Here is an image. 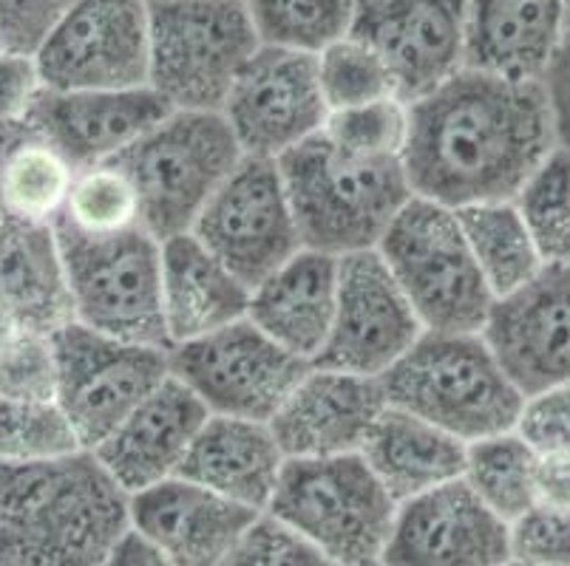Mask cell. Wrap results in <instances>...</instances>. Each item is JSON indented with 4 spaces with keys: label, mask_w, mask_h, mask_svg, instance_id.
<instances>
[{
    "label": "cell",
    "mask_w": 570,
    "mask_h": 566,
    "mask_svg": "<svg viewBox=\"0 0 570 566\" xmlns=\"http://www.w3.org/2000/svg\"><path fill=\"white\" fill-rule=\"evenodd\" d=\"M502 566H531V564H522V560H514V558H508V560H505V564H502Z\"/></svg>",
    "instance_id": "48"
},
{
    "label": "cell",
    "mask_w": 570,
    "mask_h": 566,
    "mask_svg": "<svg viewBox=\"0 0 570 566\" xmlns=\"http://www.w3.org/2000/svg\"><path fill=\"white\" fill-rule=\"evenodd\" d=\"M128 527V496L95 454L0 461V566H102Z\"/></svg>",
    "instance_id": "2"
},
{
    "label": "cell",
    "mask_w": 570,
    "mask_h": 566,
    "mask_svg": "<svg viewBox=\"0 0 570 566\" xmlns=\"http://www.w3.org/2000/svg\"><path fill=\"white\" fill-rule=\"evenodd\" d=\"M75 176V165L32 128L7 159L0 212L20 221H57L66 210Z\"/></svg>",
    "instance_id": "30"
},
{
    "label": "cell",
    "mask_w": 570,
    "mask_h": 566,
    "mask_svg": "<svg viewBox=\"0 0 570 566\" xmlns=\"http://www.w3.org/2000/svg\"><path fill=\"white\" fill-rule=\"evenodd\" d=\"M75 0H0V38L12 51L35 54Z\"/></svg>",
    "instance_id": "42"
},
{
    "label": "cell",
    "mask_w": 570,
    "mask_h": 566,
    "mask_svg": "<svg viewBox=\"0 0 570 566\" xmlns=\"http://www.w3.org/2000/svg\"><path fill=\"white\" fill-rule=\"evenodd\" d=\"M377 252L429 331H483L494 306L458 210L412 196Z\"/></svg>",
    "instance_id": "8"
},
{
    "label": "cell",
    "mask_w": 570,
    "mask_h": 566,
    "mask_svg": "<svg viewBox=\"0 0 570 566\" xmlns=\"http://www.w3.org/2000/svg\"><path fill=\"white\" fill-rule=\"evenodd\" d=\"M568 20H570V9H568Z\"/></svg>",
    "instance_id": "50"
},
{
    "label": "cell",
    "mask_w": 570,
    "mask_h": 566,
    "mask_svg": "<svg viewBox=\"0 0 570 566\" xmlns=\"http://www.w3.org/2000/svg\"><path fill=\"white\" fill-rule=\"evenodd\" d=\"M222 117L245 156L282 159L324 131L330 108L315 54L262 46L227 93Z\"/></svg>",
    "instance_id": "14"
},
{
    "label": "cell",
    "mask_w": 570,
    "mask_h": 566,
    "mask_svg": "<svg viewBox=\"0 0 570 566\" xmlns=\"http://www.w3.org/2000/svg\"><path fill=\"white\" fill-rule=\"evenodd\" d=\"M386 405L381 377L313 363L269 419V428L287 459L361 454Z\"/></svg>",
    "instance_id": "19"
},
{
    "label": "cell",
    "mask_w": 570,
    "mask_h": 566,
    "mask_svg": "<svg viewBox=\"0 0 570 566\" xmlns=\"http://www.w3.org/2000/svg\"><path fill=\"white\" fill-rule=\"evenodd\" d=\"M542 86H546L548 100H551L559 145L570 150V26L564 31L553 60L548 62L546 75H542Z\"/></svg>",
    "instance_id": "44"
},
{
    "label": "cell",
    "mask_w": 570,
    "mask_h": 566,
    "mask_svg": "<svg viewBox=\"0 0 570 566\" xmlns=\"http://www.w3.org/2000/svg\"><path fill=\"white\" fill-rule=\"evenodd\" d=\"M102 566H179L170 555H165L157 544H151L142 533L128 527Z\"/></svg>",
    "instance_id": "46"
},
{
    "label": "cell",
    "mask_w": 570,
    "mask_h": 566,
    "mask_svg": "<svg viewBox=\"0 0 570 566\" xmlns=\"http://www.w3.org/2000/svg\"><path fill=\"white\" fill-rule=\"evenodd\" d=\"M313 363L289 355L250 318L170 346V374L214 417L269 423Z\"/></svg>",
    "instance_id": "11"
},
{
    "label": "cell",
    "mask_w": 570,
    "mask_h": 566,
    "mask_svg": "<svg viewBox=\"0 0 570 566\" xmlns=\"http://www.w3.org/2000/svg\"><path fill=\"white\" fill-rule=\"evenodd\" d=\"M284 465L287 454L269 423L210 414L190 445L179 476L199 481L250 510L267 513Z\"/></svg>",
    "instance_id": "27"
},
{
    "label": "cell",
    "mask_w": 570,
    "mask_h": 566,
    "mask_svg": "<svg viewBox=\"0 0 570 566\" xmlns=\"http://www.w3.org/2000/svg\"><path fill=\"white\" fill-rule=\"evenodd\" d=\"M570 0H469L465 66L542 80L568 31Z\"/></svg>",
    "instance_id": "26"
},
{
    "label": "cell",
    "mask_w": 570,
    "mask_h": 566,
    "mask_svg": "<svg viewBox=\"0 0 570 566\" xmlns=\"http://www.w3.org/2000/svg\"><path fill=\"white\" fill-rule=\"evenodd\" d=\"M469 445L449 430L386 405L366 436L361 456L397 505L463 479Z\"/></svg>",
    "instance_id": "28"
},
{
    "label": "cell",
    "mask_w": 570,
    "mask_h": 566,
    "mask_svg": "<svg viewBox=\"0 0 570 566\" xmlns=\"http://www.w3.org/2000/svg\"><path fill=\"white\" fill-rule=\"evenodd\" d=\"M514 205L546 264H570V150L557 145L539 165Z\"/></svg>",
    "instance_id": "34"
},
{
    "label": "cell",
    "mask_w": 570,
    "mask_h": 566,
    "mask_svg": "<svg viewBox=\"0 0 570 566\" xmlns=\"http://www.w3.org/2000/svg\"><path fill=\"white\" fill-rule=\"evenodd\" d=\"M557 145L542 80L463 66L409 102L403 170L414 196L463 210L514 199Z\"/></svg>",
    "instance_id": "1"
},
{
    "label": "cell",
    "mask_w": 570,
    "mask_h": 566,
    "mask_svg": "<svg viewBox=\"0 0 570 566\" xmlns=\"http://www.w3.org/2000/svg\"><path fill=\"white\" fill-rule=\"evenodd\" d=\"M315 66L330 113L397 97L386 62L355 34L326 46L321 54H315Z\"/></svg>",
    "instance_id": "36"
},
{
    "label": "cell",
    "mask_w": 570,
    "mask_h": 566,
    "mask_svg": "<svg viewBox=\"0 0 570 566\" xmlns=\"http://www.w3.org/2000/svg\"><path fill=\"white\" fill-rule=\"evenodd\" d=\"M250 292L245 280L194 236L163 241V315L168 346L196 340L247 318Z\"/></svg>",
    "instance_id": "25"
},
{
    "label": "cell",
    "mask_w": 570,
    "mask_h": 566,
    "mask_svg": "<svg viewBox=\"0 0 570 566\" xmlns=\"http://www.w3.org/2000/svg\"><path fill=\"white\" fill-rule=\"evenodd\" d=\"M131 527L179 566H222L262 513L174 476L128 498Z\"/></svg>",
    "instance_id": "22"
},
{
    "label": "cell",
    "mask_w": 570,
    "mask_h": 566,
    "mask_svg": "<svg viewBox=\"0 0 570 566\" xmlns=\"http://www.w3.org/2000/svg\"><path fill=\"white\" fill-rule=\"evenodd\" d=\"M75 320L128 342L168 346L163 315V241L145 227L82 236L57 221Z\"/></svg>",
    "instance_id": "9"
},
{
    "label": "cell",
    "mask_w": 570,
    "mask_h": 566,
    "mask_svg": "<svg viewBox=\"0 0 570 566\" xmlns=\"http://www.w3.org/2000/svg\"><path fill=\"white\" fill-rule=\"evenodd\" d=\"M3 49H7V46H3V38H0V51H3Z\"/></svg>",
    "instance_id": "49"
},
{
    "label": "cell",
    "mask_w": 570,
    "mask_h": 566,
    "mask_svg": "<svg viewBox=\"0 0 570 566\" xmlns=\"http://www.w3.org/2000/svg\"><path fill=\"white\" fill-rule=\"evenodd\" d=\"M43 91L46 82L35 54L12 49L0 51V125L29 119Z\"/></svg>",
    "instance_id": "43"
},
{
    "label": "cell",
    "mask_w": 570,
    "mask_h": 566,
    "mask_svg": "<svg viewBox=\"0 0 570 566\" xmlns=\"http://www.w3.org/2000/svg\"><path fill=\"white\" fill-rule=\"evenodd\" d=\"M262 46L302 54H321L346 38L352 0H245Z\"/></svg>",
    "instance_id": "32"
},
{
    "label": "cell",
    "mask_w": 570,
    "mask_h": 566,
    "mask_svg": "<svg viewBox=\"0 0 570 566\" xmlns=\"http://www.w3.org/2000/svg\"><path fill=\"white\" fill-rule=\"evenodd\" d=\"M537 450L517 430L485 436L465 448L463 481L502 522H514L533 507Z\"/></svg>",
    "instance_id": "31"
},
{
    "label": "cell",
    "mask_w": 570,
    "mask_h": 566,
    "mask_svg": "<svg viewBox=\"0 0 570 566\" xmlns=\"http://www.w3.org/2000/svg\"><path fill=\"white\" fill-rule=\"evenodd\" d=\"M483 337L525 397L570 383V264L494 300Z\"/></svg>",
    "instance_id": "18"
},
{
    "label": "cell",
    "mask_w": 570,
    "mask_h": 566,
    "mask_svg": "<svg viewBox=\"0 0 570 566\" xmlns=\"http://www.w3.org/2000/svg\"><path fill=\"white\" fill-rule=\"evenodd\" d=\"M423 331L417 311L377 249L341 258L333 335L318 366L383 377Z\"/></svg>",
    "instance_id": "16"
},
{
    "label": "cell",
    "mask_w": 570,
    "mask_h": 566,
    "mask_svg": "<svg viewBox=\"0 0 570 566\" xmlns=\"http://www.w3.org/2000/svg\"><path fill=\"white\" fill-rule=\"evenodd\" d=\"M350 34L364 40L412 102L465 66L469 0H352Z\"/></svg>",
    "instance_id": "15"
},
{
    "label": "cell",
    "mask_w": 570,
    "mask_h": 566,
    "mask_svg": "<svg viewBox=\"0 0 570 566\" xmlns=\"http://www.w3.org/2000/svg\"><path fill=\"white\" fill-rule=\"evenodd\" d=\"M29 131H32V125H29V119H23V122L0 125V179H3V168H7L9 153H12V150L18 148V142ZM0 218H3V212H0Z\"/></svg>",
    "instance_id": "47"
},
{
    "label": "cell",
    "mask_w": 570,
    "mask_h": 566,
    "mask_svg": "<svg viewBox=\"0 0 570 566\" xmlns=\"http://www.w3.org/2000/svg\"><path fill=\"white\" fill-rule=\"evenodd\" d=\"M242 156L219 111H170L117 165L137 187L142 227L165 241L194 230Z\"/></svg>",
    "instance_id": "6"
},
{
    "label": "cell",
    "mask_w": 570,
    "mask_h": 566,
    "mask_svg": "<svg viewBox=\"0 0 570 566\" xmlns=\"http://www.w3.org/2000/svg\"><path fill=\"white\" fill-rule=\"evenodd\" d=\"M222 566H341L269 513L253 522Z\"/></svg>",
    "instance_id": "39"
},
{
    "label": "cell",
    "mask_w": 570,
    "mask_h": 566,
    "mask_svg": "<svg viewBox=\"0 0 570 566\" xmlns=\"http://www.w3.org/2000/svg\"><path fill=\"white\" fill-rule=\"evenodd\" d=\"M302 247L344 258L375 249L412 199L403 159L346 153L324 133L278 159Z\"/></svg>",
    "instance_id": "3"
},
{
    "label": "cell",
    "mask_w": 570,
    "mask_h": 566,
    "mask_svg": "<svg viewBox=\"0 0 570 566\" xmlns=\"http://www.w3.org/2000/svg\"><path fill=\"white\" fill-rule=\"evenodd\" d=\"M321 133L346 153L364 159H403L409 139V102L389 97L370 106L333 111Z\"/></svg>",
    "instance_id": "37"
},
{
    "label": "cell",
    "mask_w": 570,
    "mask_h": 566,
    "mask_svg": "<svg viewBox=\"0 0 570 566\" xmlns=\"http://www.w3.org/2000/svg\"><path fill=\"white\" fill-rule=\"evenodd\" d=\"M148 86L174 111H219L262 49L245 0H148Z\"/></svg>",
    "instance_id": "7"
},
{
    "label": "cell",
    "mask_w": 570,
    "mask_h": 566,
    "mask_svg": "<svg viewBox=\"0 0 570 566\" xmlns=\"http://www.w3.org/2000/svg\"><path fill=\"white\" fill-rule=\"evenodd\" d=\"M190 232L250 289L289 261L302 236L278 159L242 156Z\"/></svg>",
    "instance_id": "13"
},
{
    "label": "cell",
    "mask_w": 570,
    "mask_h": 566,
    "mask_svg": "<svg viewBox=\"0 0 570 566\" xmlns=\"http://www.w3.org/2000/svg\"><path fill=\"white\" fill-rule=\"evenodd\" d=\"M267 513L341 566L381 564L397 502L361 454L287 459Z\"/></svg>",
    "instance_id": "5"
},
{
    "label": "cell",
    "mask_w": 570,
    "mask_h": 566,
    "mask_svg": "<svg viewBox=\"0 0 570 566\" xmlns=\"http://www.w3.org/2000/svg\"><path fill=\"white\" fill-rule=\"evenodd\" d=\"M338 261L302 247L250 292L247 318L304 363H318L335 324Z\"/></svg>",
    "instance_id": "24"
},
{
    "label": "cell",
    "mask_w": 570,
    "mask_h": 566,
    "mask_svg": "<svg viewBox=\"0 0 570 566\" xmlns=\"http://www.w3.org/2000/svg\"><path fill=\"white\" fill-rule=\"evenodd\" d=\"M511 558L508 522L463 479L397 505L383 566H502Z\"/></svg>",
    "instance_id": "17"
},
{
    "label": "cell",
    "mask_w": 570,
    "mask_h": 566,
    "mask_svg": "<svg viewBox=\"0 0 570 566\" xmlns=\"http://www.w3.org/2000/svg\"><path fill=\"white\" fill-rule=\"evenodd\" d=\"M174 108L151 86L122 91H51L35 102V131L75 165V170L117 162Z\"/></svg>",
    "instance_id": "20"
},
{
    "label": "cell",
    "mask_w": 570,
    "mask_h": 566,
    "mask_svg": "<svg viewBox=\"0 0 570 566\" xmlns=\"http://www.w3.org/2000/svg\"><path fill=\"white\" fill-rule=\"evenodd\" d=\"M60 225L82 236H119L142 227L139 193L131 176L117 162L77 170Z\"/></svg>",
    "instance_id": "35"
},
{
    "label": "cell",
    "mask_w": 570,
    "mask_h": 566,
    "mask_svg": "<svg viewBox=\"0 0 570 566\" xmlns=\"http://www.w3.org/2000/svg\"><path fill=\"white\" fill-rule=\"evenodd\" d=\"M57 403L91 454L117 425L170 377V349L128 342L69 324L55 337Z\"/></svg>",
    "instance_id": "10"
},
{
    "label": "cell",
    "mask_w": 570,
    "mask_h": 566,
    "mask_svg": "<svg viewBox=\"0 0 570 566\" xmlns=\"http://www.w3.org/2000/svg\"><path fill=\"white\" fill-rule=\"evenodd\" d=\"M82 450L75 425L57 399L0 397V461L35 465Z\"/></svg>",
    "instance_id": "33"
},
{
    "label": "cell",
    "mask_w": 570,
    "mask_h": 566,
    "mask_svg": "<svg viewBox=\"0 0 570 566\" xmlns=\"http://www.w3.org/2000/svg\"><path fill=\"white\" fill-rule=\"evenodd\" d=\"M511 558L531 566H570V510L533 505L508 524Z\"/></svg>",
    "instance_id": "40"
},
{
    "label": "cell",
    "mask_w": 570,
    "mask_h": 566,
    "mask_svg": "<svg viewBox=\"0 0 570 566\" xmlns=\"http://www.w3.org/2000/svg\"><path fill=\"white\" fill-rule=\"evenodd\" d=\"M51 91H122L148 86V0H75L35 51Z\"/></svg>",
    "instance_id": "12"
},
{
    "label": "cell",
    "mask_w": 570,
    "mask_h": 566,
    "mask_svg": "<svg viewBox=\"0 0 570 566\" xmlns=\"http://www.w3.org/2000/svg\"><path fill=\"white\" fill-rule=\"evenodd\" d=\"M533 505L570 510V459L539 456L533 470Z\"/></svg>",
    "instance_id": "45"
},
{
    "label": "cell",
    "mask_w": 570,
    "mask_h": 566,
    "mask_svg": "<svg viewBox=\"0 0 570 566\" xmlns=\"http://www.w3.org/2000/svg\"><path fill=\"white\" fill-rule=\"evenodd\" d=\"M0 324L49 337L75 324L57 221L0 218Z\"/></svg>",
    "instance_id": "23"
},
{
    "label": "cell",
    "mask_w": 570,
    "mask_h": 566,
    "mask_svg": "<svg viewBox=\"0 0 570 566\" xmlns=\"http://www.w3.org/2000/svg\"><path fill=\"white\" fill-rule=\"evenodd\" d=\"M0 397L57 399V357L49 335L0 326Z\"/></svg>",
    "instance_id": "38"
},
{
    "label": "cell",
    "mask_w": 570,
    "mask_h": 566,
    "mask_svg": "<svg viewBox=\"0 0 570 566\" xmlns=\"http://www.w3.org/2000/svg\"><path fill=\"white\" fill-rule=\"evenodd\" d=\"M0 326H3V324H0Z\"/></svg>",
    "instance_id": "52"
},
{
    "label": "cell",
    "mask_w": 570,
    "mask_h": 566,
    "mask_svg": "<svg viewBox=\"0 0 570 566\" xmlns=\"http://www.w3.org/2000/svg\"><path fill=\"white\" fill-rule=\"evenodd\" d=\"M389 405L449 430L465 445L517 428L525 394L483 331H423L381 377Z\"/></svg>",
    "instance_id": "4"
},
{
    "label": "cell",
    "mask_w": 570,
    "mask_h": 566,
    "mask_svg": "<svg viewBox=\"0 0 570 566\" xmlns=\"http://www.w3.org/2000/svg\"><path fill=\"white\" fill-rule=\"evenodd\" d=\"M514 430L539 456L570 459V383L525 397Z\"/></svg>",
    "instance_id": "41"
},
{
    "label": "cell",
    "mask_w": 570,
    "mask_h": 566,
    "mask_svg": "<svg viewBox=\"0 0 570 566\" xmlns=\"http://www.w3.org/2000/svg\"><path fill=\"white\" fill-rule=\"evenodd\" d=\"M210 411L170 374L91 454L128 498L179 476Z\"/></svg>",
    "instance_id": "21"
},
{
    "label": "cell",
    "mask_w": 570,
    "mask_h": 566,
    "mask_svg": "<svg viewBox=\"0 0 570 566\" xmlns=\"http://www.w3.org/2000/svg\"><path fill=\"white\" fill-rule=\"evenodd\" d=\"M375 566H383V564H375Z\"/></svg>",
    "instance_id": "51"
},
{
    "label": "cell",
    "mask_w": 570,
    "mask_h": 566,
    "mask_svg": "<svg viewBox=\"0 0 570 566\" xmlns=\"http://www.w3.org/2000/svg\"><path fill=\"white\" fill-rule=\"evenodd\" d=\"M465 241L494 300L517 292L546 267L537 244L511 201H483L458 210Z\"/></svg>",
    "instance_id": "29"
}]
</instances>
